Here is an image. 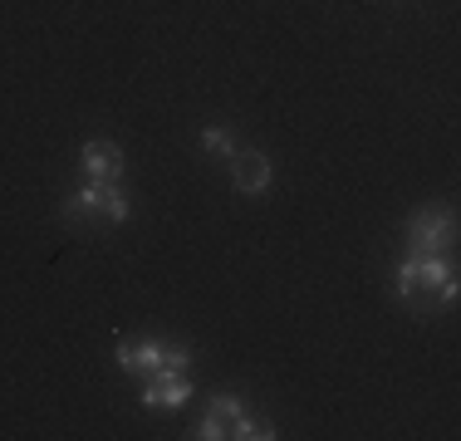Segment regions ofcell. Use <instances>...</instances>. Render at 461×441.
Returning a JSON list of instances; mask_svg holds the SVG:
<instances>
[{
	"label": "cell",
	"instance_id": "obj_1",
	"mask_svg": "<svg viewBox=\"0 0 461 441\" xmlns=\"http://www.w3.org/2000/svg\"><path fill=\"white\" fill-rule=\"evenodd\" d=\"M128 196H123V186L118 182H89V186H79L74 196H64V220H79V226H123L128 220Z\"/></svg>",
	"mask_w": 461,
	"mask_h": 441
},
{
	"label": "cell",
	"instance_id": "obj_2",
	"mask_svg": "<svg viewBox=\"0 0 461 441\" xmlns=\"http://www.w3.org/2000/svg\"><path fill=\"white\" fill-rule=\"evenodd\" d=\"M113 358H118V368H123V373H138V378H152V373H186V368H192V348H186V344H158V338H148V344H118Z\"/></svg>",
	"mask_w": 461,
	"mask_h": 441
},
{
	"label": "cell",
	"instance_id": "obj_3",
	"mask_svg": "<svg viewBox=\"0 0 461 441\" xmlns=\"http://www.w3.org/2000/svg\"><path fill=\"white\" fill-rule=\"evenodd\" d=\"M456 274V265L447 260V256H408L398 265V300H408V304H422V300H432L437 290H442V280H452Z\"/></svg>",
	"mask_w": 461,
	"mask_h": 441
},
{
	"label": "cell",
	"instance_id": "obj_4",
	"mask_svg": "<svg viewBox=\"0 0 461 441\" xmlns=\"http://www.w3.org/2000/svg\"><path fill=\"white\" fill-rule=\"evenodd\" d=\"M456 240V212L442 206V212H417L408 220V256H442L447 246Z\"/></svg>",
	"mask_w": 461,
	"mask_h": 441
},
{
	"label": "cell",
	"instance_id": "obj_5",
	"mask_svg": "<svg viewBox=\"0 0 461 441\" xmlns=\"http://www.w3.org/2000/svg\"><path fill=\"white\" fill-rule=\"evenodd\" d=\"M138 402L148 407V412H172V407L192 402V382H186V373H152V378L142 382Z\"/></svg>",
	"mask_w": 461,
	"mask_h": 441
},
{
	"label": "cell",
	"instance_id": "obj_6",
	"mask_svg": "<svg viewBox=\"0 0 461 441\" xmlns=\"http://www.w3.org/2000/svg\"><path fill=\"white\" fill-rule=\"evenodd\" d=\"M230 182H236V192L260 196L276 182V167H270L266 152H230Z\"/></svg>",
	"mask_w": 461,
	"mask_h": 441
},
{
	"label": "cell",
	"instance_id": "obj_7",
	"mask_svg": "<svg viewBox=\"0 0 461 441\" xmlns=\"http://www.w3.org/2000/svg\"><path fill=\"white\" fill-rule=\"evenodd\" d=\"M79 162H84V172H89V182H118V176H123V148L108 142V138H89V142H84Z\"/></svg>",
	"mask_w": 461,
	"mask_h": 441
},
{
	"label": "cell",
	"instance_id": "obj_8",
	"mask_svg": "<svg viewBox=\"0 0 461 441\" xmlns=\"http://www.w3.org/2000/svg\"><path fill=\"white\" fill-rule=\"evenodd\" d=\"M226 436H240V441H276L280 432H276L270 422H260V417H246V412H240L236 422H230Z\"/></svg>",
	"mask_w": 461,
	"mask_h": 441
},
{
	"label": "cell",
	"instance_id": "obj_9",
	"mask_svg": "<svg viewBox=\"0 0 461 441\" xmlns=\"http://www.w3.org/2000/svg\"><path fill=\"white\" fill-rule=\"evenodd\" d=\"M240 412H246V402H240V397H230V392H216L212 402H206V417H212V422H221L226 432H230V422H236Z\"/></svg>",
	"mask_w": 461,
	"mask_h": 441
},
{
	"label": "cell",
	"instance_id": "obj_10",
	"mask_svg": "<svg viewBox=\"0 0 461 441\" xmlns=\"http://www.w3.org/2000/svg\"><path fill=\"white\" fill-rule=\"evenodd\" d=\"M202 148H206V152H216V158H230V152H236V132H226V128H206V132H202Z\"/></svg>",
	"mask_w": 461,
	"mask_h": 441
}]
</instances>
